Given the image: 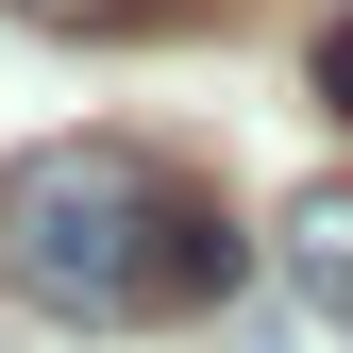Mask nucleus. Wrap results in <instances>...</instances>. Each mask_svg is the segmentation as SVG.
Segmentation results:
<instances>
[{
    "instance_id": "obj_1",
    "label": "nucleus",
    "mask_w": 353,
    "mask_h": 353,
    "mask_svg": "<svg viewBox=\"0 0 353 353\" xmlns=\"http://www.w3.org/2000/svg\"><path fill=\"white\" fill-rule=\"evenodd\" d=\"M0 286L68 336H152L252 286L236 202L152 135H34L0 168Z\"/></svg>"
},
{
    "instance_id": "obj_2",
    "label": "nucleus",
    "mask_w": 353,
    "mask_h": 353,
    "mask_svg": "<svg viewBox=\"0 0 353 353\" xmlns=\"http://www.w3.org/2000/svg\"><path fill=\"white\" fill-rule=\"evenodd\" d=\"M286 286L320 303L336 336H353V168H320V185L286 202Z\"/></svg>"
},
{
    "instance_id": "obj_3",
    "label": "nucleus",
    "mask_w": 353,
    "mask_h": 353,
    "mask_svg": "<svg viewBox=\"0 0 353 353\" xmlns=\"http://www.w3.org/2000/svg\"><path fill=\"white\" fill-rule=\"evenodd\" d=\"M303 84H320V118H353V17H320V51H303Z\"/></svg>"
},
{
    "instance_id": "obj_4",
    "label": "nucleus",
    "mask_w": 353,
    "mask_h": 353,
    "mask_svg": "<svg viewBox=\"0 0 353 353\" xmlns=\"http://www.w3.org/2000/svg\"><path fill=\"white\" fill-rule=\"evenodd\" d=\"M34 34H135V0H17Z\"/></svg>"
},
{
    "instance_id": "obj_5",
    "label": "nucleus",
    "mask_w": 353,
    "mask_h": 353,
    "mask_svg": "<svg viewBox=\"0 0 353 353\" xmlns=\"http://www.w3.org/2000/svg\"><path fill=\"white\" fill-rule=\"evenodd\" d=\"M202 17H236V0H135V34H202Z\"/></svg>"
}]
</instances>
